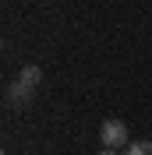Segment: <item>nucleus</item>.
Segmentation results:
<instances>
[{
    "label": "nucleus",
    "mask_w": 152,
    "mask_h": 155,
    "mask_svg": "<svg viewBox=\"0 0 152 155\" xmlns=\"http://www.w3.org/2000/svg\"><path fill=\"white\" fill-rule=\"evenodd\" d=\"M124 155H152V141H131L124 148Z\"/></svg>",
    "instance_id": "20e7f679"
},
{
    "label": "nucleus",
    "mask_w": 152,
    "mask_h": 155,
    "mask_svg": "<svg viewBox=\"0 0 152 155\" xmlns=\"http://www.w3.org/2000/svg\"><path fill=\"white\" fill-rule=\"evenodd\" d=\"M18 81H25V85H32V88H36L39 81H43V71H39L36 64H25V67H21V74H18Z\"/></svg>",
    "instance_id": "7ed1b4c3"
},
{
    "label": "nucleus",
    "mask_w": 152,
    "mask_h": 155,
    "mask_svg": "<svg viewBox=\"0 0 152 155\" xmlns=\"http://www.w3.org/2000/svg\"><path fill=\"white\" fill-rule=\"evenodd\" d=\"M99 141H103V148H127L131 145V134H127V124L124 120H106L103 127H99Z\"/></svg>",
    "instance_id": "f257e3e1"
},
{
    "label": "nucleus",
    "mask_w": 152,
    "mask_h": 155,
    "mask_svg": "<svg viewBox=\"0 0 152 155\" xmlns=\"http://www.w3.org/2000/svg\"><path fill=\"white\" fill-rule=\"evenodd\" d=\"M32 92H36L32 85H25V81H14V85L7 88V106H11V109L29 106V102H32Z\"/></svg>",
    "instance_id": "f03ea898"
},
{
    "label": "nucleus",
    "mask_w": 152,
    "mask_h": 155,
    "mask_svg": "<svg viewBox=\"0 0 152 155\" xmlns=\"http://www.w3.org/2000/svg\"><path fill=\"white\" fill-rule=\"evenodd\" d=\"M99 155H117V152H113V148H103V152H99Z\"/></svg>",
    "instance_id": "39448f33"
}]
</instances>
